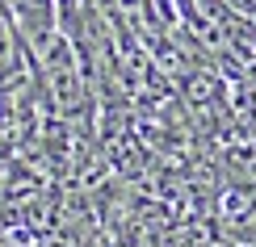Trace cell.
<instances>
[{
  "mask_svg": "<svg viewBox=\"0 0 256 247\" xmlns=\"http://www.w3.org/2000/svg\"><path fill=\"white\" fill-rule=\"evenodd\" d=\"M13 4V25L21 42L30 46V55H42L50 42L59 38V25H55V0H8Z\"/></svg>",
  "mask_w": 256,
  "mask_h": 247,
  "instance_id": "cell-1",
  "label": "cell"
},
{
  "mask_svg": "<svg viewBox=\"0 0 256 247\" xmlns=\"http://www.w3.org/2000/svg\"><path fill=\"white\" fill-rule=\"evenodd\" d=\"M156 4H160V17H164L168 25H176V13H172V0H156Z\"/></svg>",
  "mask_w": 256,
  "mask_h": 247,
  "instance_id": "cell-2",
  "label": "cell"
}]
</instances>
